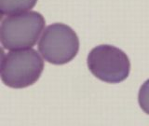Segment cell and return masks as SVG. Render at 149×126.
<instances>
[{
	"label": "cell",
	"mask_w": 149,
	"mask_h": 126,
	"mask_svg": "<svg viewBox=\"0 0 149 126\" xmlns=\"http://www.w3.org/2000/svg\"><path fill=\"white\" fill-rule=\"evenodd\" d=\"M46 25L43 15L27 11L4 18L0 26V40L9 50L31 49L36 44Z\"/></svg>",
	"instance_id": "1"
},
{
	"label": "cell",
	"mask_w": 149,
	"mask_h": 126,
	"mask_svg": "<svg viewBox=\"0 0 149 126\" xmlns=\"http://www.w3.org/2000/svg\"><path fill=\"white\" fill-rule=\"evenodd\" d=\"M44 61L33 49L10 50L2 57L1 79L8 87L22 89L33 85L40 78Z\"/></svg>",
	"instance_id": "2"
},
{
	"label": "cell",
	"mask_w": 149,
	"mask_h": 126,
	"mask_svg": "<svg viewBox=\"0 0 149 126\" xmlns=\"http://www.w3.org/2000/svg\"><path fill=\"white\" fill-rule=\"evenodd\" d=\"M38 50L43 58L52 64H67L79 50V39L71 27L55 22L44 30L38 41Z\"/></svg>",
	"instance_id": "3"
},
{
	"label": "cell",
	"mask_w": 149,
	"mask_h": 126,
	"mask_svg": "<svg viewBox=\"0 0 149 126\" xmlns=\"http://www.w3.org/2000/svg\"><path fill=\"white\" fill-rule=\"evenodd\" d=\"M87 64L93 76L107 83L124 81L130 71L128 55L120 49L108 44L93 48L88 55Z\"/></svg>",
	"instance_id": "4"
},
{
	"label": "cell",
	"mask_w": 149,
	"mask_h": 126,
	"mask_svg": "<svg viewBox=\"0 0 149 126\" xmlns=\"http://www.w3.org/2000/svg\"><path fill=\"white\" fill-rule=\"evenodd\" d=\"M37 0H0L2 15H16L27 12L36 6Z\"/></svg>",
	"instance_id": "5"
},
{
	"label": "cell",
	"mask_w": 149,
	"mask_h": 126,
	"mask_svg": "<svg viewBox=\"0 0 149 126\" xmlns=\"http://www.w3.org/2000/svg\"><path fill=\"white\" fill-rule=\"evenodd\" d=\"M138 102L143 111L149 115V79H147L140 88Z\"/></svg>",
	"instance_id": "6"
}]
</instances>
